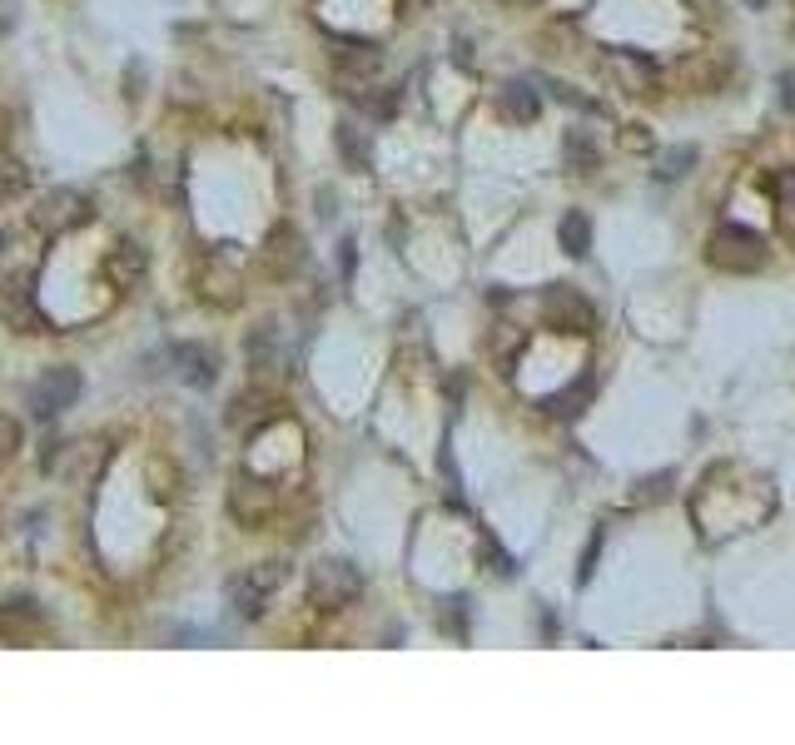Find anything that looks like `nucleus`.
<instances>
[{
    "label": "nucleus",
    "instance_id": "f257e3e1",
    "mask_svg": "<svg viewBox=\"0 0 795 745\" xmlns=\"http://www.w3.org/2000/svg\"><path fill=\"white\" fill-rule=\"evenodd\" d=\"M765 259H771L765 238L746 224H721L706 238V264L721 273H756V269H765Z\"/></svg>",
    "mask_w": 795,
    "mask_h": 745
},
{
    "label": "nucleus",
    "instance_id": "f03ea898",
    "mask_svg": "<svg viewBox=\"0 0 795 745\" xmlns=\"http://www.w3.org/2000/svg\"><path fill=\"white\" fill-rule=\"evenodd\" d=\"M194 293L209 309H239L244 303V273H239L234 259H224L219 248H209V254L194 259Z\"/></svg>",
    "mask_w": 795,
    "mask_h": 745
},
{
    "label": "nucleus",
    "instance_id": "7ed1b4c3",
    "mask_svg": "<svg viewBox=\"0 0 795 745\" xmlns=\"http://www.w3.org/2000/svg\"><path fill=\"white\" fill-rule=\"evenodd\" d=\"M309 596H313V606H323V612H344V606H354L358 596H364V577H358V567L344 562V557H323V562H313V572H309Z\"/></svg>",
    "mask_w": 795,
    "mask_h": 745
},
{
    "label": "nucleus",
    "instance_id": "20e7f679",
    "mask_svg": "<svg viewBox=\"0 0 795 745\" xmlns=\"http://www.w3.org/2000/svg\"><path fill=\"white\" fill-rule=\"evenodd\" d=\"M90 219H95V205H90V195H80V189H50V195H41V205L31 209V224L41 229V234H76V229H85Z\"/></svg>",
    "mask_w": 795,
    "mask_h": 745
},
{
    "label": "nucleus",
    "instance_id": "39448f33",
    "mask_svg": "<svg viewBox=\"0 0 795 745\" xmlns=\"http://www.w3.org/2000/svg\"><path fill=\"white\" fill-rule=\"evenodd\" d=\"M76 398H80V368H70V363L45 368L41 379L25 388V408H31V418H41V422L60 418Z\"/></svg>",
    "mask_w": 795,
    "mask_h": 745
},
{
    "label": "nucleus",
    "instance_id": "423d86ee",
    "mask_svg": "<svg viewBox=\"0 0 795 745\" xmlns=\"http://www.w3.org/2000/svg\"><path fill=\"white\" fill-rule=\"evenodd\" d=\"M0 328L11 334H45V314H41V299H35V279L31 273H11L0 279Z\"/></svg>",
    "mask_w": 795,
    "mask_h": 745
},
{
    "label": "nucleus",
    "instance_id": "0eeeda50",
    "mask_svg": "<svg viewBox=\"0 0 795 745\" xmlns=\"http://www.w3.org/2000/svg\"><path fill=\"white\" fill-rule=\"evenodd\" d=\"M274 508H279V487H274L269 477H258V473L234 477V487H229V512H234V522L244 532L264 527V522L274 517Z\"/></svg>",
    "mask_w": 795,
    "mask_h": 745
},
{
    "label": "nucleus",
    "instance_id": "6e6552de",
    "mask_svg": "<svg viewBox=\"0 0 795 745\" xmlns=\"http://www.w3.org/2000/svg\"><path fill=\"white\" fill-rule=\"evenodd\" d=\"M542 318H548L557 334H572V338H587L591 328H597L591 299H581L572 283H552V289L542 293Z\"/></svg>",
    "mask_w": 795,
    "mask_h": 745
},
{
    "label": "nucleus",
    "instance_id": "1a4fd4ad",
    "mask_svg": "<svg viewBox=\"0 0 795 745\" xmlns=\"http://www.w3.org/2000/svg\"><path fill=\"white\" fill-rule=\"evenodd\" d=\"M284 577H289V567H284V562H258V567H249V572L234 582L239 616H244V621H258V616L269 612V596L284 586Z\"/></svg>",
    "mask_w": 795,
    "mask_h": 745
},
{
    "label": "nucleus",
    "instance_id": "9d476101",
    "mask_svg": "<svg viewBox=\"0 0 795 745\" xmlns=\"http://www.w3.org/2000/svg\"><path fill=\"white\" fill-rule=\"evenodd\" d=\"M258 269L269 273V279H293V273L303 269V238L293 224H274L269 234H264V248H258Z\"/></svg>",
    "mask_w": 795,
    "mask_h": 745
},
{
    "label": "nucleus",
    "instance_id": "9b49d317",
    "mask_svg": "<svg viewBox=\"0 0 795 745\" xmlns=\"http://www.w3.org/2000/svg\"><path fill=\"white\" fill-rule=\"evenodd\" d=\"M602 70H607V80H617V85L626 90V95H656V66L646 55L626 50V45H612V50L602 55Z\"/></svg>",
    "mask_w": 795,
    "mask_h": 745
},
{
    "label": "nucleus",
    "instance_id": "f8f14e48",
    "mask_svg": "<svg viewBox=\"0 0 795 745\" xmlns=\"http://www.w3.org/2000/svg\"><path fill=\"white\" fill-rule=\"evenodd\" d=\"M145 269H150V254H145V244H135V238H119V244L105 254V264H100V273H105L119 293L135 289V283L145 279Z\"/></svg>",
    "mask_w": 795,
    "mask_h": 745
},
{
    "label": "nucleus",
    "instance_id": "ddd939ff",
    "mask_svg": "<svg viewBox=\"0 0 795 745\" xmlns=\"http://www.w3.org/2000/svg\"><path fill=\"white\" fill-rule=\"evenodd\" d=\"M41 637H45V616L35 612L31 602H5L0 606V641L25 647V641H41Z\"/></svg>",
    "mask_w": 795,
    "mask_h": 745
},
{
    "label": "nucleus",
    "instance_id": "4468645a",
    "mask_svg": "<svg viewBox=\"0 0 795 745\" xmlns=\"http://www.w3.org/2000/svg\"><path fill=\"white\" fill-rule=\"evenodd\" d=\"M497 109H503V119H512V125H532V119L542 115V100L527 80H507V85L497 90Z\"/></svg>",
    "mask_w": 795,
    "mask_h": 745
},
{
    "label": "nucleus",
    "instance_id": "2eb2a0df",
    "mask_svg": "<svg viewBox=\"0 0 795 745\" xmlns=\"http://www.w3.org/2000/svg\"><path fill=\"white\" fill-rule=\"evenodd\" d=\"M174 363H180V379L189 388H215V353L209 348L184 344V348H174Z\"/></svg>",
    "mask_w": 795,
    "mask_h": 745
},
{
    "label": "nucleus",
    "instance_id": "dca6fc26",
    "mask_svg": "<svg viewBox=\"0 0 795 745\" xmlns=\"http://www.w3.org/2000/svg\"><path fill=\"white\" fill-rule=\"evenodd\" d=\"M334 150H338V160H344V170H354V174H368V164H373L368 140H364V130H358V125H338V130H334Z\"/></svg>",
    "mask_w": 795,
    "mask_h": 745
},
{
    "label": "nucleus",
    "instance_id": "f3484780",
    "mask_svg": "<svg viewBox=\"0 0 795 745\" xmlns=\"http://www.w3.org/2000/svg\"><path fill=\"white\" fill-rule=\"evenodd\" d=\"M557 244H562V254H572V259H587V248H591V219L581 214V209L562 214V224H557Z\"/></svg>",
    "mask_w": 795,
    "mask_h": 745
},
{
    "label": "nucleus",
    "instance_id": "a211bd4d",
    "mask_svg": "<svg viewBox=\"0 0 795 745\" xmlns=\"http://www.w3.org/2000/svg\"><path fill=\"white\" fill-rule=\"evenodd\" d=\"M25 189H31V170H25V160H15V154L0 150V205L21 199Z\"/></svg>",
    "mask_w": 795,
    "mask_h": 745
},
{
    "label": "nucleus",
    "instance_id": "6ab92c4d",
    "mask_svg": "<svg viewBox=\"0 0 795 745\" xmlns=\"http://www.w3.org/2000/svg\"><path fill=\"white\" fill-rule=\"evenodd\" d=\"M562 154H567V170H572V174H591V170H597V164H602V154H597V144H591L581 130H572L567 140H562Z\"/></svg>",
    "mask_w": 795,
    "mask_h": 745
},
{
    "label": "nucleus",
    "instance_id": "aec40b11",
    "mask_svg": "<svg viewBox=\"0 0 795 745\" xmlns=\"http://www.w3.org/2000/svg\"><path fill=\"white\" fill-rule=\"evenodd\" d=\"M691 164H696V150L691 144H677V150H667L661 160H656V179H687L691 174Z\"/></svg>",
    "mask_w": 795,
    "mask_h": 745
},
{
    "label": "nucleus",
    "instance_id": "412c9836",
    "mask_svg": "<svg viewBox=\"0 0 795 745\" xmlns=\"http://www.w3.org/2000/svg\"><path fill=\"white\" fill-rule=\"evenodd\" d=\"M145 482H150L154 502H170L174 487H180V477H174V467L164 463V457H150V463H145Z\"/></svg>",
    "mask_w": 795,
    "mask_h": 745
},
{
    "label": "nucleus",
    "instance_id": "4be33fe9",
    "mask_svg": "<svg viewBox=\"0 0 795 745\" xmlns=\"http://www.w3.org/2000/svg\"><path fill=\"white\" fill-rule=\"evenodd\" d=\"M21 447H25V428L11 418V412H0V467L15 463V457H21Z\"/></svg>",
    "mask_w": 795,
    "mask_h": 745
},
{
    "label": "nucleus",
    "instance_id": "5701e85b",
    "mask_svg": "<svg viewBox=\"0 0 795 745\" xmlns=\"http://www.w3.org/2000/svg\"><path fill=\"white\" fill-rule=\"evenodd\" d=\"M587 393H591V383L581 379V383H572V388L562 393V398H552L548 408H552V412H562V418H572V412H581V403H587Z\"/></svg>",
    "mask_w": 795,
    "mask_h": 745
},
{
    "label": "nucleus",
    "instance_id": "b1692460",
    "mask_svg": "<svg viewBox=\"0 0 795 745\" xmlns=\"http://www.w3.org/2000/svg\"><path fill=\"white\" fill-rule=\"evenodd\" d=\"M671 482H677V477H671V473H656V477H646V482H642V492H636V502H661V497L671 492Z\"/></svg>",
    "mask_w": 795,
    "mask_h": 745
},
{
    "label": "nucleus",
    "instance_id": "393cba45",
    "mask_svg": "<svg viewBox=\"0 0 795 745\" xmlns=\"http://www.w3.org/2000/svg\"><path fill=\"white\" fill-rule=\"evenodd\" d=\"M548 90H552V100H562V105H572V109H597V100H587V95H577L572 85H557V80H548Z\"/></svg>",
    "mask_w": 795,
    "mask_h": 745
},
{
    "label": "nucleus",
    "instance_id": "a878e982",
    "mask_svg": "<svg viewBox=\"0 0 795 745\" xmlns=\"http://www.w3.org/2000/svg\"><path fill=\"white\" fill-rule=\"evenodd\" d=\"M622 150L646 154V150H652V130H646V125H626V130H622Z\"/></svg>",
    "mask_w": 795,
    "mask_h": 745
},
{
    "label": "nucleus",
    "instance_id": "bb28decb",
    "mask_svg": "<svg viewBox=\"0 0 795 745\" xmlns=\"http://www.w3.org/2000/svg\"><path fill=\"white\" fill-rule=\"evenodd\" d=\"M781 199L785 205H795V164L791 170H781Z\"/></svg>",
    "mask_w": 795,
    "mask_h": 745
},
{
    "label": "nucleus",
    "instance_id": "cd10ccee",
    "mask_svg": "<svg viewBox=\"0 0 795 745\" xmlns=\"http://www.w3.org/2000/svg\"><path fill=\"white\" fill-rule=\"evenodd\" d=\"M687 5H691V11H696V15H711V11H721V0H687Z\"/></svg>",
    "mask_w": 795,
    "mask_h": 745
},
{
    "label": "nucleus",
    "instance_id": "c85d7f7f",
    "mask_svg": "<svg viewBox=\"0 0 795 745\" xmlns=\"http://www.w3.org/2000/svg\"><path fill=\"white\" fill-rule=\"evenodd\" d=\"M781 85H785V105H795V75H785Z\"/></svg>",
    "mask_w": 795,
    "mask_h": 745
},
{
    "label": "nucleus",
    "instance_id": "c756f323",
    "mask_svg": "<svg viewBox=\"0 0 795 745\" xmlns=\"http://www.w3.org/2000/svg\"><path fill=\"white\" fill-rule=\"evenodd\" d=\"M503 5H512V11H527V5H538V0H503Z\"/></svg>",
    "mask_w": 795,
    "mask_h": 745
},
{
    "label": "nucleus",
    "instance_id": "7c9ffc66",
    "mask_svg": "<svg viewBox=\"0 0 795 745\" xmlns=\"http://www.w3.org/2000/svg\"><path fill=\"white\" fill-rule=\"evenodd\" d=\"M746 5H751V11H761V5H765V0H746Z\"/></svg>",
    "mask_w": 795,
    "mask_h": 745
},
{
    "label": "nucleus",
    "instance_id": "2f4dec72",
    "mask_svg": "<svg viewBox=\"0 0 795 745\" xmlns=\"http://www.w3.org/2000/svg\"><path fill=\"white\" fill-rule=\"evenodd\" d=\"M0 244H5V238H0Z\"/></svg>",
    "mask_w": 795,
    "mask_h": 745
}]
</instances>
